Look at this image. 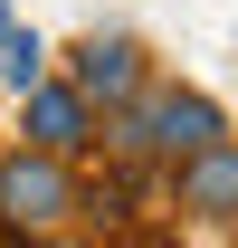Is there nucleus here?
<instances>
[{
  "instance_id": "f257e3e1",
  "label": "nucleus",
  "mask_w": 238,
  "mask_h": 248,
  "mask_svg": "<svg viewBox=\"0 0 238 248\" xmlns=\"http://www.w3.org/2000/svg\"><path fill=\"white\" fill-rule=\"evenodd\" d=\"M86 210V172L67 153H38V143H10L0 153V229L10 239H48Z\"/></svg>"
},
{
  "instance_id": "f03ea898",
  "label": "nucleus",
  "mask_w": 238,
  "mask_h": 248,
  "mask_svg": "<svg viewBox=\"0 0 238 248\" xmlns=\"http://www.w3.org/2000/svg\"><path fill=\"white\" fill-rule=\"evenodd\" d=\"M95 134H105V105H95L67 67H48L38 86H19V143H38V153H67V162H86L95 153Z\"/></svg>"
},
{
  "instance_id": "7ed1b4c3",
  "label": "nucleus",
  "mask_w": 238,
  "mask_h": 248,
  "mask_svg": "<svg viewBox=\"0 0 238 248\" xmlns=\"http://www.w3.org/2000/svg\"><path fill=\"white\" fill-rule=\"evenodd\" d=\"M162 191H172V210L191 219V229H238V134L162 162Z\"/></svg>"
},
{
  "instance_id": "20e7f679",
  "label": "nucleus",
  "mask_w": 238,
  "mask_h": 248,
  "mask_svg": "<svg viewBox=\"0 0 238 248\" xmlns=\"http://www.w3.org/2000/svg\"><path fill=\"white\" fill-rule=\"evenodd\" d=\"M134 105H143L152 162H181V153H200V143H219V134H238L219 95H200V86H172V77H152V86L134 95Z\"/></svg>"
},
{
  "instance_id": "39448f33",
  "label": "nucleus",
  "mask_w": 238,
  "mask_h": 248,
  "mask_svg": "<svg viewBox=\"0 0 238 248\" xmlns=\"http://www.w3.org/2000/svg\"><path fill=\"white\" fill-rule=\"evenodd\" d=\"M67 77H76L95 105H124V95L152 86V58H143V38H134V29H86L76 48H67Z\"/></svg>"
},
{
  "instance_id": "423d86ee",
  "label": "nucleus",
  "mask_w": 238,
  "mask_h": 248,
  "mask_svg": "<svg viewBox=\"0 0 238 248\" xmlns=\"http://www.w3.org/2000/svg\"><path fill=\"white\" fill-rule=\"evenodd\" d=\"M48 67H58V48H48L38 29H19V19L0 29V86H10V95H19V86H38Z\"/></svg>"
},
{
  "instance_id": "0eeeda50",
  "label": "nucleus",
  "mask_w": 238,
  "mask_h": 248,
  "mask_svg": "<svg viewBox=\"0 0 238 248\" xmlns=\"http://www.w3.org/2000/svg\"><path fill=\"white\" fill-rule=\"evenodd\" d=\"M124 210H134V162H115L105 182H86V219L95 229H124Z\"/></svg>"
},
{
  "instance_id": "6e6552de",
  "label": "nucleus",
  "mask_w": 238,
  "mask_h": 248,
  "mask_svg": "<svg viewBox=\"0 0 238 248\" xmlns=\"http://www.w3.org/2000/svg\"><path fill=\"white\" fill-rule=\"evenodd\" d=\"M0 29H10V0H0Z\"/></svg>"
}]
</instances>
